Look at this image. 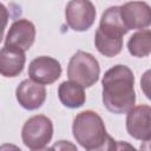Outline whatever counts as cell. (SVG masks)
Here are the masks:
<instances>
[{
    "label": "cell",
    "mask_w": 151,
    "mask_h": 151,
    "mask_svg": "<svg viewBox=\"0 0 151 151\" xmlns=\"http://www.w3.org/2000/svg\"><path fill=\"white\" fill-rule=\"evenodd\" d=\"M52 147L54 151H78L77 146L68 140H58L52 145Z\"/></svg>",
    "instance_id": "ac0fdd59"
},
{
    "label": "cell",
    "mask_w": 151,
    "mask_h": 151,
    "mask_svg": "<svg viewBox=\"0 0 151 151\" xmlns=\"http://www.w3.org/2000/svg\"><path fill=\"white\" fill-rule=\"evenodd\" d=\"M94 45L100 54L107 58L118 55L123 50V38L111 37L101 33L99 29L96 31Z\"/></svg>",
    "instance_id": "9a60e30c"
},
{
    "label": "cell",
    "mask_w": 151,
    "mask_h": 151,
    "mask_svg": "<svg viewBox=\"0 0 151 151\" xmlns=\"http://www.w3.org/2000/svg\"><path fill=\"white\" fill-rule=\"evenodd\" d=\"M58 97L60 103L68 109H79L86 101L84 87L71 80L63 81L58 87Z\"/></svg>",
    "instance_id": "4fadbf2b"
},
{
    "label": "cell",
    "mask_w": 151,
    "mask_h": 151,
    "mask_svg": "<svg viewBox=\"0 0 151 151\" xmlns=\"http://www.w3.org/2000/svg\"><path fill=\"white\" fill-rule=\"evenodd\" d=\"M140 88L144 93V96L151 100V68L146 70L140 78Z\"/></svg>",
    "instance_id": "2e32d148"
},
{
    "label": "cell",
    "mask_w": 151,
    "mask_h": 151,
    "mask_svg": "<svg viewBox=\"0 0 151 151\" xmlns=\"http://www.w3.org/2000/svg\"><path fill=\"white\" fill-rule=\"evenodd\" d=\"M53 137V123L44 114H35L28 118L21 130V139L31 150L45 147Z\"/></svg>",
    "instance_id": "277c9868"
},
{
    "label": "cell",
    "mask_w": 151,
    "mask_h": 151,
    "mask_svg": "<svg viewBox=\"0 0 151 151\" xmlns=\"http://www.w3.org/2000/svg\"><path fill=\"white\" fill-rule=\"evenodd\" d=\"M116 149H117V140H114L110 134H107L106 139L104 140L101 145H99L98 147L91 149V150H86V151H116Z\"/></svg>",
    "instance_id": "e0dca14e"
},
{
    "label": "cell",
    "mask_w": 151,
    "mask_h": 151,
    "mask_svg": "<svg viewBox=\"0 0 151 151\" xmlns=\"http://www.w3.org/2000/svg\"><path fill=\"white\" fill-rule=\"evenodd\" d=\"M32 151H54L53 147H41V149H35V150H32Z\"/></svg>",
    "instance_id": "7402d4cb"
},
{
    "label": "cell",
    "mask_w": 151,
    "mask_h": 151,
    "mask_svg": "<svg viewBox=\"0 0 151 151\" xmlns=\"http://www.w3.org/2000/svg\"><path fill=\"white\" fill-rule=\"evenodd\" d=\"M25 52L4 46L0 51V73L6 78L18 77L25 66Z\"/></svg>",
    "instance_id": "8fae6325"
},
{
    "label": "cell",
    "mask_w": 151,
    "mask_h": 151,
    "mask_svg": "<svg viewBox=\"0 0 151 151\" xmlns=\"http://www.w3.org/2000/svg\"><path fill=\"white\" fill-rule=\"evenodd\" d=\"M96 15V7L88 0H72L65 8L66 22L76 32L87 31L94 24Z\"/></svg>",
    "instance_id": "5b68a950"
},
{
    "label": "cell",
    "mask_w": 151,
    "mask_h": 151,
    "mask_svg": "<svg viewBox=\"0 0 151 151\" xmlns=\"http://www.w3.org/2000/svg\"><path fill=\"white\" fill-rule=\"evenodd\" d=\"M35 40V26L27 19H18L12 22L5 37V46L22 52L31 48Z\"/></svg>",
    "instance_id": "ba28073f"
},
{
    "label": "cell",
    "mask_w": 151,
    "mask_h": 151,
    "mask_svg": "<svg viewBox=\"0 0 151 151\" xmlns=\"http://www.w3.org/2000/svg\"><path fill=\"white\" fill-rule=\"evenodd\" d=\"M120 17L126 28L145 29L151 26V6L144 1H130L120 6Z\"/></svg>",
    "instance_id": "9c48e42d"
},
{
    "label": "cell",
    "mask_w": 151,
    "mask_h": 151,
    "mask_svg": "<svg viewBox=\"0 0 151 151\" xmlns=\"http://www.w3.org/2000/svg\"><path fill=\"white\" fill-rule=\"evenodd\" d=\"M61 71L60 63L48 55L37 57L28 65L29 79L41 85H51L55 83L60 78Z\"/></svg>",
    "instance_id": "52a82bcc"
},
{
    "label": "cell",
    "mask_w": 151,
    "mask_h": 151,
    "mask_svg": "<svg viewBox=\"0 0 151 151\" xmlns=\"http://www.w3.org/2000/svg\"><path fill=\"white\" fill-rule=\"evenodd\" d=\"M101 33L111 37L123 38L129 29L126 28L123 19L120 17V6H111L109 7L100 18L99 27L97 28Z\"/></svg>",
    "instance_id": "7c38bea8"
},
{
    "label": "cell",
    "mask_w": 151,
    "mask_h": 151,
    "mask_svg": "<svg viewBox=\"0 0 151 151\" xmlns=\"http://www.w3.org/2000/svg\"><path fill=\"white\" fill-rule=\"evenodd\" d=\"M103 104L114 113H127L136 104L134 76L126 65H114L109 68L101 79Z\"/></svg>",
    "instance_id": "6da1fadb"
},
{
    "label": "cell",
    "mask_w": 151,
    "mask_h": 151,
    "mask_svg": "<svg viewBox=\"0 0 151 151\" xmlns=\"http://www.w3.org/2000/svg\"><path fill=\"white\" fill-rule=\"evenodd\" d=\"M127 133L142 142L151 139V106L137 105L126 113Z\"/></svg>",
    "instance_id": "8992f818"
},
{
    "label": "cell",
    "mask_w": 151,
    "mask_h": 151,
    "mask_svg": "<svg viewBox=\"0 0 151 151\" xmlns=\"http://www.w3.org/2000/svg\"><path fill=\"white\" fill-rule=\"evenodd\" d=\"M0 151H21V149L11 143H4L0 146Z\"/></svg>",
    "instance_id": "ffe728a7"
},
{
    "label": "cell",
    "mask_w": 151,
    "mask_h": 151,
    "mask_svg": "<svg viewBox=\"0 0 151 151\" xmlns=\"http://www.w3.org/2000/svg\"><path fill=\"white\" fill-rule=\"evenodd\" d=\"M140 151H151V139L143 142L140 145Z\"/></svg>",
    "instance_id": "44dd1931"
},
{
    "label": "cell",
    "mask_w": 151,
    "mask_h": 151,
    "mask_svg": "<svg viewBox=\"0 0 151 151\" xmlns=\"http://www.w3.org/2000/svg\"><path fill=\"white\" fill-rule=\"evenodd\" d=\"M15 97L21 107L28 111L38 110L46 100V88L44 85L38 84L31 79L22 80L17 90Z\"/></svg>",
    "instance_id": "30bf717a"
},
{
    "label": "cell",
    "mask_w": 151,
    "mask_h": 151,
    "mask_svg": "<svg viewBox=\"0 0 151 151\" xmlns=\"http://www.w3.org/2000/svg\"><path fill=\"white\" fill-rule=\"evenodd\" d=\"M72 133L76 142L86 150L98 147L107 137L101 117L92 110L81 111L74 117Z\"/></svg>",
    "instance_id": "7a4b0ae2"
},
{
    "label": "cell",
    "mask_w": 151,
    "mask_h": 151,
    "mask_svg": "<svg viewBox=\"0 0 151 151\" xmlns=\"http://www.w3.org/2000/svg\"><path fill=\"white\" fill-rule=\"evenodd\" d=\"M116 151H138L134 146H132L131 144H129L127 142H123V140H119L117 142V149Z\"/></svg>",
    "instance_id": "d6986e66"
},
{
    "label": "cell",
    "mask_w": 151,
    "mask_h": 151,
    "mask_svg": "<svg viewBox=\"0 0 151 151\" xmlns=\"http://www.w3.org/2000/svg\"><path fill=\"white\" fill-rule=\"evenodd\" d=\"M99 76V63L91 53L79 50L71 57L67 66V77L71 81L83 87H91L98 81Z\"/></svg>",
    "instance_id": "3957f363"
},
{
    "label": "cell",
    "mask_w": 151,
    "mask_h": 151,
    "mask_svg": "<svg viewBox=\"0 0 151 151\" xmlns=\"http://www.w3.org/2000/svg\"><path fill=\"white\" fill-rule=\"evenodd\" d=\"M129 53L137 58L151 54V29H140L133 33L127 41Z\"/></svg>",
    "instance_id": "5bb4252c"
}]
</instances>
